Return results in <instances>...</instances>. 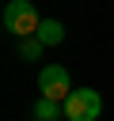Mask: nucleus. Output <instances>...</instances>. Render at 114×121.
<instances>
[{"mask_svg": "<svg viewBox=\"0 0 114 121\" xmlns=\"http://www.w3.org/2000/svg\"><path fill=\"white\" fill-rule=\"evenodd\" d=\"M0 23H4V30H8V34H15V38H34V34H38V26H42L38 8H34L30 0H8V4H4Z\"/></svg>", "mask_w": 114, "mask_h": 121, "instance_id": "obj_1", "label": "nucleus"}, {"mask_svg": "<svg viewBox=\"0 0 114 121\" xmlns=\"http://www.w3.org/2000/svg\"><path fill=\"white\" fill-rule=\"evenodd\" d=\"M99 113H103V98L91 87H76L65 98V121H99Z\"/></svg>", "mask_w": 114, "mask_h": 121, "instance_id": "obj_2", "label": "nucleus"}, {"mask_svg": "<svg viewBox=\"0 0 114 121\" xmlns=\"http://www.w3.org/2000/svg\"><path fill=\"white\" fill-rule=\"evenodd\" d=\"M42 45H61L65 42V26L57 23V19H42V26H38V34H34Z\"/></svg>", "mask_w": 114, "mask_h": 121, "instance_id": "obj_5", "label": "nucleus"}, {"mask_svg": "<svg viewBox=\"0 0 114 121\" xmlns=\"http://www.w3.org/2000/svg\"><path fill=\"white\" fill-rule=\"evenodd\" d=\"M42 49H46V45H42L38 38H19V57H23V60H38Z\"/></svg>", "mask_w": 114, "mask_h": 121, "instance_id": "obj_6", "label": "nucleus"}, {"mask_svg": "<svg viewBox=\"0 0 114 121\" xmlns=\"http://www.w3.org/2000/svg\"><path fill=\"white\" fill-rule=\"evenodd\" d=\"M38 91H42V98H53V102H65L76 87H72V76H68V68H61V64H46L42 72H38Z\"/></svg>", "mask_w": 114, "mask_h": 121, "instance_id": "obj_3", "label": "nucleus"}, {"mask_svg": "<svg viewBox=\"0 0 114 121\" xmlns=\"http://www.w3.org/2000/svg\"><path fill=\"white\" fill-rule=\"evenodd\" d=\"M30 117L34 121H61L65 117V102H53V98H42L38 95V102L30 106Z\"/></svg>", "mask_w": 114, "mask_h": 121, "instance_id": "obj_4", "label": "nucleus"}]
</instances>
